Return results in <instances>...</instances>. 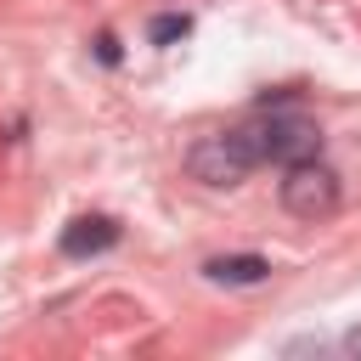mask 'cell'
I'll use <instances>...</instances> for the list:
<instances>
[{
  "mask_svg": "<svg viewBox=\"0 0 361 361\" xmlns=\"http://www.w3.org/2000/svg\"><path fill=\"white\" fill-rule=\"evenodd\" d=\"M186 169H192L203 186H237V180H243L248 169H259V164H254L243 130H220V135H203V141L186 152Z\"/></svg>",
  "mask_w": 361,
  "mask_h": 361,
  "instance_id": "3",
  "label": "cell"
},
{
  "mask_svg": "<svg viewBox=\"0 0 361 361\" xmlns=\"http://www.w3.org/2000/svg\"><path fill=\"white\" fill-rule=\"evenodd\" d=\"M254 164H293V158H316L322 152V130L299 113H259L248 124H237Z\"/></svg>",
  "mask_w": 361,
  "mask_h": 361,
  "instance_id": "1",
  "label": "cell"
},
{
  "mask_svg": "<svg viewBox=\"0 0 361 361\" xmlns=\"http://www.w3.org/2000/svg\"><path fill=\"white\" fill-rule=\"evenodd\" d=\"M344 350H350V355H361V327H350V333H344Z\"/></svg>",
  "mask_w": 361,
  "mask_h": 361,
  "instance_id": "8",
  "label": "cell"
},
{
  "mask_svg": "<svg viewBox=\"0 0 361 361\" xmlns=\"http://www.w3.org/2000/svg\"><path fill=\"white\" fill-rule=\"evenodd\" d=\"M203 276L220 282V288H254V282L271 276V259H259V254H214V259H203Z\"/></svg>",
  "mask_w": 361,
  "mask_h": 361,
  "instance_id": "5",
  "label": "cell"
},
{
  "mask_svg": "<svg viewBox=\"0 0 361 361\" xmlns=\"http://www.w3.org/2000/svg\"><path fill=\"white\" fill-rule=\"evenodd\" d=\"M113 243H118V220H107V214H79V220L62 231V254H68V259L107 254Z\"/></svg>",
  "mask_w": 361,
  "mask_h": 361,
  "instance_id": "4",
  "label": "cell"
},
{
  "mask_svg": "<svg viewBox=\"0 0 361 361\" xmlns=\"http://www.w3.org/2000/svg\"><path fill=\"white\" fill-rule=\"evenodd\" d=\"M186 28H192L186 17H158V23H152V45H169V39H180Z\"/></svg>",
  "mask_w": 361,
  "mask_h": 361,
  "instance_id": "6",
  "label": "cell"
},
{
  "mask_svg": "<svg viewBox=\"0 0 361 361\" xmlns=\"http://www.w3.org/2000/svg\"><path fill=\"white\" fill-rule=\"evenodd\" d=\"M96 56H102V62H118V39L102 34V39H96Z\"/></svg>",
  "mask_w": 361,
  "mask_h": 361,
  "instance_id": "7",
  "label": "cell"
},
{
  "mask_svg": "<svg viewBox=\"0 0 361 361\" xmlns=\"http://www.w3.org/2000/svg\"><path fill=\"white\" fill-rule=\"evenodd\" d=\"M282 209L293 220H327L338 209V175L322 164V152L282 164Z\"/></svg>",
  "mask_w": 361,
  "mask_h": 361,
  "instance_id": "2",
  "label": "cell"
}]
</instances>
